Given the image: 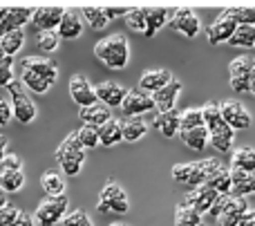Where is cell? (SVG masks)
Returning <instances> with one entry per match:
<instances>
[{
    "label": "cell",
    "instance_id": "6da1fadb",
    "mask_svg": "<svg viewBox=\"0 0 255 226\" xmlns=\"http://www.w3.org/2000/svg\"><path fill=\"white\" fill-rule=\"evenodd\" d=\"M224 168L220 159H202V161H190V164H177L172 166V179L184 186L199 188V186H206L213 177H215L220 170Z\"/></svg>",
    "mask_w": 255,
    "mask_h": 226
},
{
    "label": "cell",
    "instance_id": "7a4b0ae2",
    "mask_svg": "<svg viewBox=\"0 0 255 226\" xmlns=\"http://www.w3.org/2000/svg\"><path fill=\"white\" fill-rule=\"evenodd\" d=\"M204 114V125H206L208 134H211V146L220 152H229L233 150V141H235V132L226 125V121L222 119V112L217 103H206L202 108Z\"/></svg>",
    "mask_w": 255,
    "mask_h": 226
},
{
    "label": "cell",
    "instance_id": "3957f363",
    "mask_svg": "<svg viewBox=\"0 0 255 226\" xmlns=\"http://www.w3.org/2000/svg\"><path fill=\"white\" fill-rule=\"evenodd\" d=\"M94 56L110 70H124L130 61V45L124 34H112L94 45Z\"/></svg>",
    "mask_w": 255,
    "mask_h": 226
},
{
    "label": "cell",
    "instance_id": "277c9868",
    "mask_svg": "<svg viewBox=\"0 0 255 226\" xmlns=\"http://www.w3.org/2000/svg\"><path fill=\"white\" fill-rule=\"evenodd\" d=\"M249 213V202L238 195H224L215 202L211 209V218L217 222V226H240L242 218Z\"/></svg>",
    "mask_w": 255,
    "mask_h": 226
},
{
    "label": "cell",
    "instance_id": "5b68a950",
    "mask_svg": "<svg viewBox=\"0 0 255 226\" xmlns=\"http://www.w3.org/2000/svg\"><path fill=\"white\" fill-rule=\"evenodd\" d=\"M56 161L61 164L63 173L70 175V177H74V175L81 173V168H83V164H85V148L81 146L76 132H72L70 137H65V141L58 146Z\"/></svg>",
    "mask_w": 255,
    "mask_h": 226
},
{
    "label": "cell",
    "instance_id": "8992f818",
    "mask_svg": "<svg viewBox=\"0 0 255 226\" xmlns=\"http://www.w3.org/2000/svg\"><path fill=\"white\" fill-rule=\"evenodd\" d=\"M67 213H70V200H67V195L45 197L38 204V209H36L34 220L40 226H54V224L63 222Z\"/></svg>",
    "mask_w": 255,
    "mask_h": 226
},
{
    "label": "cell",
    "instance_id": "52a82bcc",
    "mask_svg": "<svg viewBox=\"0 0 255 226\" xmlns=\"http://www.w3.org/2000/svg\"><path fill=\"white\" fill-rule=\"evenodd\" d=\"M97 211L99 213H119V215H124L130 211V202H128L126 191L115 182V179H108L106 182L101 195H99Z\"/></svg>",
    "mask_w": 255,
    "mask_h": 226
},
{
    "label": "cell",
    "instance_id": "ba28073f",
    "mask_svg": "<svg viewBox=\"0 0 255 226\" xmlns=\"http://www.w3.org/2000/svg\"><path fill=\"white\" fill-rule=\"evenodd\" d=\"M9 97H11V110H13V116L16 121L20 123H31L36 119V106L29 97H27V90L20 81H11L9 83Z\"/></svg>",
    "mask_w": 255,
    "mask_h": 226
},
{
    "label": "cell",
    "instance_id": "9c48e42d",
    "mask_svg": "<svg viewBox=\"0 0 255 226\" xmlns=\"http://www.w3.org/2000/svg\"><path fill=\"white\" fill-rule=\"evenodd\" d=\"M168 25H170V29L179 31V34L186 36V38H197L199 31H202V22H199L197 13H195L190 7H179V9H175Z\"/></svg>",
    "mask_w": 255,
    "mask_h": 226
},
{
    "label": "cell",
    "instance_id": "30bf717a",
    "mask_svg": "<svg viewBox=\"0 0 255 226\" xmlns=\"http://www.w3.org/2000/svg\"><path fill=\"white\" fill-rule=\"evenodd\" d=\"M253 65H255V61L251 56H247V54L231 61L229 74H231V88H233V92H238V94L249 92V81H251Z\"/></svg>",
    "mask_w": 255,
    "mask_h": 226
},
{
    "label": "cell",
    "instance_id": "8fae6325",
    "mask_svg": "<svg viewBox=\"0 0 255 226\" xmlns=\"http://www.w3.org/2000/svg\"><path fill=\"white\" fill-rule=\"evenodd\" d=\"M220 112H222V119L226 121V125L233 132L251 128V114H249V110L240 101H224L220 106Z\"/></svg>",
    "mask_w": 255,
    "mask_h": 226
},
{
    "label": "cell",
    "instance_id": "7c38bea8",
    "mask_svg": "<svg viewBox=\"0 0 255 226\" xmlns=\"http://www.w3.org/2000/svg\"><path fill=\"white\" fill-rule=\"evenodd\" d=\"M63 13H65V9L58 4H43V7L34 9L31 22L38 31H56L63 20Z\"/></svg>",
    "mask_w": 255,
    "mask_h": 226
},
{
    "label": "cell",
    "instance_id": "4fadbf2b",
    "mask_svg": "<svg viewBox=\"0 0 255 226\" xmlns=\"http://www.w3.org/2000/svg\"><path fill=\"white\" fill-rule=\"evenodd\" d=\"M238 27H240V25L229 16V13L222 11L220 16L215 18V22H213V25L206 29V38H208V43H211V45L229 43V40L233 38V34H235V29H238Z\"/></svg>",
    "mask_w": 255,
    "mask_h": 226
},
{
    "label": "cell",
    "instance_id": "5bb4252c",
    "mask_svg": "<svg viewBox=\"0 0 255 226\" xmlns=\"http://www.w3.org/2000/svg\"><path fill=\"white\" fill-rule=\"evenodd\" d=\"M220 193L213 191L211 186H199V188H193V191L186 195V206L195 209L199 215L204 213H211V209L215 206V202L220 200Z\"/></svg>",
    "mask_w": 255,
    "mask_h": 226
},
{
    "label": "cell",
    "instance_id": "9a60e30c",
    "mask_svg": "<svg viewBox=\"0 0 255 226\" xmlns=\"http://www.w3.org/2000/svg\"><path fill=\"white\" fill-rule=\"evenodd\" d=\"M121 110H124V114L130 119V116H139V114H143V112L154 110V101H152V97H150V94L141 92L139 88H136V90H128Z\"/></svg>",
    "mask_w": 255,
    "mask_h": 226
},
{
    "label": "cell",
    "instance_id": "2e32d148",
    "mask_svg": "<svg viewBox=\"0 0 255 226\" xmlns=\"http://www.w3.org/2000/svg\"><path fill=\"white\" fill-rule=\"evenodd\" d=\"M70 94H72V99L79 103V108H90V106H94V103H99L94 85L90 83V79L83 74H76L74 79L70 81Z\"/></svg>",
    "mask_w": 255,
    "mask_h": 226
},
{
    "label": "cell",
    "instance_id": "e0dca14e",
    "mask_svg": "<svg viewBox=\"0 0 255 226\" xmlns=\"http://www.w3.org/2000/svg\"><path fill=\"white\" fill-rule=\"evenodd\" d=\"M94 92H97L99 103H103L106 108H121L128 90L115 81H103V83L94 85Z\"/></svg>",
    "mask_w": 255,
    "mask_h": 226
},
{
    "label": "cell",
    "instance_id": "ac0fdd59",
    "mask_svg": "<svg viewBox=\"0 0 255 226\" xmlns=\"http://www.w3.org/2000/svg\"><path fill=\"white\" fill-rule=\"evenodd\" d=\"M22 70H29V72H34V74L43 76V79H47L52 85L56 83V79H58V65L54 61H49V58H43V56L22 58Z\"/></svg>",
    "mask_w": 255,
    "mask_h": 226
},
{
    "label": "cell",
    "instance_id": "d6986e66",
    "mask_svg": "<svg viewBox=\"0 0 255 226\" xmlns=\"http://www.w3.org/2000/svg\"><path fill=\"white\" fill-rule=\"evenodd\" d=\"M83 16H81V11H76V9H65V13H63V20L61 25H58V36L65 40H74L79 38L81 34H83Z\"/></svg>",
    "mask_w": 255,
    "mask_h": 226
},
{
    "label": "cell",
    "instance_id": "ffe728a7",
    "mask_svg": "<svg viewBox=\"0 0 255 226\" xmlns=\"http://www.w3.org/2000/svg\"><path fill=\"white\" fill-rule=\"evenodd\" d=\"M170 81H172V74L168 70H148V72H143V74H141L139 90L152 97L154 92H159L161 88H166Z\"/></svg>",
    "mask_w": 255,
    "mask_h": 226
},
{
    "label": "cell",
    "instance_id": "44dd1931",
    "mask_svg": "<svg viewBox=\"0 0 255 226\" xmlns=\"http://www.w3.org/2000/svg\"><path fill=\"white\" fill-rule=\"evenodd\" d=\"M34 18V9L31 7H4V20H2V36L7 31L22 29V25Z\"/></svg>",
    "mask_w": 255,
    "mask_h": 226
},
{
    "label": "cell",
    "instance_id": "7402d4cb",
    "mask_svg": "<svg viewBox=\"0 0 255 226\" xmlns=\"http://www.w3.org/2000/svg\"><path fill=\"white\" fill-rule=\"evenodd\" d=\"M181 92V83L177 79H172L166 88H161L159 92L152 94V101H154V108L159 112H170L175 110V103H177V97Z\"/></svg>",
    "mask_w": 255,
    "mask_h": 226
},
{
    "label": "cell",
    "instance_id": "603a6c76",
    "mask_svg": "<svg viewBox=\"0 0 255 226\" xmlns=\"http://www.w3.org/2000/svg\"><path fill=\"white\" fill-rule=\"evenodd\" d=\"M172 18V11L166 7H145V34L148 38H152L163 25H168Z\"/></svg>",
    "mask_w": 255,
    "mask_h": 226
},
{
    "label": "cell",
    "instance_id": "cb8c5ba5",
    "mask_svg": "<svg viewBox=\"0 0 255 226\" xmlns=\"http://www.w3.org/2000/svg\"><path fill=\"white\" fill-rule=\"evenodd\" d=\"M152 125L163 134V137L172 139L175 134H179V125H181V112L170 110V112H159L154 114Z\"/></svg>",
    "mask_w": 255,
    "mask_h": 226
},
{
    "label": "cell",
    "instance_id": "d4e9b609",
    "mask_svg": "<svg viewBox=\"0 0 255 226\" xmlns=\"http://www.w3.org/2000/svg\"><path fill=\"white\" fill-rule=\"evenodd\" d=\"M79 116H81V121H83V125H94V128H101V125H106L108 121L112 119L110 110H108L103 103H94V106H90V108H81Z\"/></svg>",
    "mask_w": 255,
    "mask_h": 226
},
{
    "label": "cell",
    "instance_id": "484cf974",
    "mask_svg": "<svg viewBox=\"0 0 255 226\" xmlns=\"http://www.w3.org/2000/svg\"><path fill=\"white\" fill-rule=\"evenodd\" d=\"M99 141H101V146H106V148L117 146V143L124 141V128H121V121L110 119L106 125H101V128H99Z\"/></svg>",
    "mask_w": 255,
    "mask_h": 226
},
{
    "label": "cell",
    "instance_id": "4316f807",
    "mask_svg": "<svg viewBox=\"0 0 255 226\" xmlns=\"http://www.w3.org/2000/svg\"><path fill=\"white\" fill-rule=\"evenodd\" d=\"M231 170L240 173H255V150L253 148H238L231 157Z\"/></svg>",
    "mask_w": 255,
    "mask_h": 226
},
{
    "label": "cell",
    "instance_id": "83f0119b",
    "mask_svg": "<svg viewBox=\"0 0 255 226\" xmlns=\"http://www.w3.org/2000/svg\"><path fill=\"white\" fill-rule=\"evenodd\" d=\"M179 139L190 148V150H204V148L211 143V134H208L206 125L188 130V132H179Z\"/></svg>",
    "mask_w": 255,
    "mask_h": 226
},
{
    "label": "cell",
    "instance_id": "f1b7e54d",
    "mask_svg": "<svg viewBox=\"0 0 255 226\" xmlns=\"http://www.w3.org/2000/svg\"><path fill=\"white\" fill-rule=\"evenodd\" d=\"M233 173V191L238 197L247 200L249 195H255V173H240V170H231Z\"/></svg>",
    "mask_w": 255,
    "mask_h": 226
},
{
    "label": "cell",
    "instance_id": "f546056e",
    "mask_svg": "<svg viewBox=\"0 0 255 226\" xmlns=\"http://www.w3.org/2000/svg\"><path fill=\"white\" fill-rule=\"evenodd\" d=\"M81 16H83V20L88 22L92 29H103V27L110 25V20H108L106 9H103V7L85 4V7H81Z\"/></svg>",
    "mask_w": 255,
    "mask_h": 226
},
{
    "label": "cell",
    "instance_id": "4dcf8cb0",
    "mask_svg": "<svg viewBox=\"0 0 255 226\" xmlns=\"http://www.w3.org/2000/svg\"><path fill=\"white\" fill-rule=\"evenodd\" d=\"M22 43H25V29H13L7 31V34L0 38V49H2L7 56H16L22 49Z\"/></svg>",
    "mask_w": 255,
    "mask_h": 226
},
{
    "label": "cell",
    "instance_id": "1f68e13d",
    "mask_svg": "<svg viewBox=\"0 0 255 226\" xmlns=\"http://www.w3.org/2000/svg\"><path fill=\"white\" fill-rule=\"evenodd\" d=\"M40 186H43V191H45L47 197L65 195V182H63V177L58 173H54V170L43 173V177H40Z\"/></svg>",
    "mask_w": 255,
    "mask_h": 226
},
{
    "label": "cell",
    "instance_id": "d6a6232c",
    "mask_svg": "<svg viewBox=\"0 0 255 226\" xmlns=\"http://www.w3.org/2000/svg\"><path fill=\"white\" fill-rule=\"evenodd\" d=\"M25 186V173L22 170H0V191L18 193Z\"/></svg>",
    "mask_w": 255,
    "mask_h": 226
},
{
    "label": "cell",
    "instance_id": "836d02e7",
    "mask_svg": "<svg viewBox=\"0 0 255 226\" xmlns=\"http://www.w3.org/2000/svg\"><path fill=\"white\" fill-rule=\"evenodd\" d=\"M121 128H124V141H139L145 134L148 125H145V121L141 116H130V119H126L121 123Z\"/></svg>",
    "mask_w": 255,
    "mask_h": 226
},
{
    "label": "cell",
    "instance_id": "e575fe53",
    "mask_svg": "<svg viewBox=\"0 0 255 226\" xmlns=\"http://www.w3.org/2000/svg\"><path fill=\"white\" fill-rule=\"evenodd\" d=\"M20 83L25 85L27 90H31L34 94H45L49 88H52V83H49L47 79H43V76L34 74V72H29V70L20 72Z\"/></svg>",
    "mask_w": 255,
    "mask_h": 226
},
{
    "label": "cell",
    "instance_id": "d590c367",
    "mask_svg": "<svg viewBox=\"0 0 255 226\" xmlns=\"http://www.w3.org/2000/svg\"><path fill=\"white\" fill-rule=\"evenodd\" d=\"M206 186H211L213 191H217L222 197L231 195V193H233V173H231V168H222Z\"/></svg>",
    "mask_w": 255,
    "mask_h": 226
},
{
    "label": "cell",
    "instance_id": "8d00e7d4",
    "mask_svg": "<svg viewBox=\"0 0 255 226\" xmlns=\"http://www.w3.org/2000/svg\"><path fill=\"white\" fill-rule=\"evenodd\" d=\"M233 47H255V27L253 25H240L235 29L233 38L229 40Z\"/></svg>",
    "mask_w": 255,
    "mask_h": 226
},
{
    "label": "cell",
    "instance_id": "74e56055",
    "mask_svg": "<svg viewBox=\"0 0 255 226\" xmlns=\"http://www.w3.org/2000/svg\"><path fill=\"white\" fill-rule=\"evenodd\" d=\"M175 226H204L202 224V215L195 209L181 204L179 209L175 211Z\"/></svg>",
    "mask_w": 255,
    "mask_h": 226
},
{
    "label": "cell",
    "instance_id": "f35d334b",
    "mask_svg": "<svg viewBox=\"0 0 255 226\" xmlns=\"http://www.w3.org/2000/svg\"><path fill=\"white\" fill-rule=\"evenodd\" d=\"M204 125V114L199 108H190V110L181 112V125H179V132H188V130L195 128H202Z\"/></svg>",
    "mask_w": 255,
    "mask_h": 226
},
{
    "label": "cell",
    "instance_id": "ab89813d",
    "mask_svg": "<svg viewBox=\"0 0 255 226\" xmlns=\"http://www.w3.org/2000/svg\"><path fill=\"white\" fill-rule=\"evenodd\" d=\"M238 25H253L255 27V7H229L224 9Z\"/></svg>",
    "mask_w": 255,
    "mask_h": 226
},
{
    "label": "cell",
    "instance_id": "60d3db41",
    "mask_svg": "<svg viewBox=\"0 0 255 226\" xmlns=\"http://www.w3.org/2000/svg\"><path fill=\"white\" fill-rule=\"evenodd\" d=\"M76 137H79L81 146L85 148V150H90V148H97L99 143V128H94V125H81L79 130H76Z\"/></svg>",
    "mask_w": 255,
    "mask_h": 226
},
{
    "label": "cell",
    "instance_id": "b9f144b4",
    "mask_svg": "<svg viewBox=\"0 0 255 226\" xmlns=\"http://www.w3.org/2000/svg\"><path fill=\"white\" fill-rule=\"evenodd\" d=\"M126 22L132 31H141V34H145V7L130 9L128 16H126Z\"/></svg>",
    "mask_w": 255,
    "mask_h": 226
},
{
    "label": "cell",
    "instance_id": "7bdbcfd3",
    "mask_svg": "<svg viewBox=\"0 0 255 226\" xmlns=\"http://www.w3.org/2000/svg\"><path fill=\"white\" fill-rule=\"evenodd\" d=\"M58 43H61L58 31H40L38 34V47L43 49V52H54V49L58 47Z\"/></svg>",
    "mask_w": 255,
    "mask_h": 226
},
{
    "label": "cell",
    "instance_id": "ee69618b",
    "mask_svg": "<svg viewBox=\"0 0 255 226\" xmlns=\"http://www.w3.org/2000/svg\"><path fill=\"white\" fill-rule=\"evenodd\" d=\"M63 224H65V226H88V224H92V220L88 218V213H85V211L76 209V211H70V213L65 215Z\"/></svg>",
    "mask_w": 255,
    "mask_h": 226
},
{
    "label": "cell",
    "instance_id": "f6af8a7d",
    "mask_svg": "<svg viewBox=\"0 0 255 226\" xmlns=\"http://www.w3.org/2000/svg\"><path fill=\"white\" fill-rule=\"evenodd\" d=\"M18 218H20V211L13 206H4L0 211V226H18Z\"/></svg>",
    "mask_w": 255,
    "mask_h": 226
},
{
    "label": "cell",
    "instance_id": "bcb514c9",
    "mask_svg": "<svg viewBox=\"0 0 255 226\" xmlns=\"http://www.w3.org/2000/svg\"><path fill=\"white\" fill-rule=\"evenodd\" d=\"M13 116V110H11V103L4 101L2 97H0V128H4V125L11 121Z\"/></svg>",
    "mask_w": 255,
    "mask_h": 226
},
{
    "label": "cell",
    "instance_id": "7dc6e473",
    "mask_svg": "<svg viewBox=\"0 0 255 226\" xmlns=\"http://www.w3.org/2000/svg\"><path fill=\"white\" fill-rule=\"evenodd\" d=\"M20 166H22L20 157H16V155H7V157L2 159V164H0V168H2V170H22Z\"/></svg>",
    "mask_w": 255,
    "mask_h": 226
},
{
    "label": "cell",
    "instance_id": "c3c4849f",
    "mask_svg": "<svg viewBox=\"0 0 255 226\" xmlns=\"http://www.w3.org/2000/svg\"><path fill=\"white\" fill-rule=\"evenodd\" d=\"M13 79V65H0V85H4V88H9V83Z\"/></svg>",
    "mask_w": 255,
    "mask_h": 226
},
{
    "label": "cell",
    "instance_id": "681fc988",
    "mask_svg": "<svg viewBox=\"0 0 255 226\" xmlns=\"http://www.w3.org/2000/svg\"><path fill=\"white\" fill-rule=\"evenodd\" d=\"M128 11H130L128 7H106V16H108V20H115V18L128 16Z\"/></svg>",
    "mask_w": 255,
    "mask_h": 226
},
{
    "label": "cell",
    "instance_id": "f907efd6",
    "mask_svg": "<svg viewBox=\"0 0 255 226\" xmlns=\"http://www.w3.org/2000/svg\"><path fill=\"white\" fill-rule=\"evenodd\" d=\"M18 226H36L34 215H29V213H22V211H20V218H18Z\"/></svg>",
    "mask_w": 255,
    "mask_h": 226
},
{
    "label": "cell",
    "instance_id": "816d5d0a",
    "mask_svg": "<svg viewBox=\"0 0 255 226\" xmlns=\"http://www.w3.org/2000/svg\"><path fill=\"white\" fill-rule=\"evenodd\" d=\"M240 226H255V211L249 209V213L242 218V222H240Z\"/></svg>",
    "mask_w": 255,
    "mask_h": 226
},
{
    "label": "cell",
    "instance_id": "f5cc1de1",
    "mask_svg": "<svg viewBox=\"0 0 255 226\" xmlns=\"http://www.w3.org/2000/svg\"><path fill=\"white\" fill-rule=\"evenodd\" d=\"M7 155H9V152H7V137H2V134H0V164H2V159Z\"/></svg>",
    "mask_w": 255,
    "mask_h": 226
},
{
    "label": "cell",
    "instance_id": "db71d44e",
    "mask_svg": "<svg viewBox=\"0 0 255 226\" xmlns=\"http://www.w3.org/2000/svg\"><path fill=\"white\" fill-rule=\"evenodd\" d=\"M0 65H13V58L11 56H7V54L0 49Z\"/></svg>",
    "mask_w": 255,
    "mask_h": 226
},
{
    "label": "cell",
    "instance_id": "11a10c76",
    "mask_svg": "<svg viewBox=\"0 0 255 226\" xmlns=\"http://www.w3.org/2000/svg\"><path fill=\"white\" fill-rule=\"evenodd\" d=\"M249 92L255 94V65H253V70H251V81H249Z\"/></svg>",
    "mask_w": 255,
    "mask_h": 226
},
{
    "label": "cell",
    "instance_id": "9f6ffc18",
    "mask_svg": "<svg viewBox=\"0 0 255 226\" xmlns=\"http://www.w3.org/2000/svg\"><path fill=\"white\" fill-rule=\"evenodd\" d=\"M4 206H9V204H7V193L0 191V211H2Z\"/></svg>",
    "mask_w": 255,
    "mask_h": 226
},
{
    "label": "cell",
    "instance_id": "6f0895ef",
    "mask_svg": "<svg viewBox=\"0 0 255 226\" xmlns=\"http://www.w3.org/2000/svg\"><path fill=\"white\" fill-rule=\"evenodd\" d=\"M2 20H4V7H0V38H2Z\"/></svg>",
    "mask_w": 255,
    "mask_h": 226
},
{
    "label": "cell",
    "instance_id": "680465c9",
    "mask_svg": "<svg viewBox=\"0 0 255 226\" xmlns=\"http://www.w3.org/2000/svg\"><path fill=\"white\" fill-rule=\"evenodd\" d=\"M110 226H126V224H119V222H115V224H110Z\"/></svg>",
    "mask_w": 255,
    "mask_h": 226
},
{
    "label": "cell",
    "instance_id": "91938a15",
    "mask_svg": "<svg viewBox=\"0 0 255 226\" xmlns=\"http://www.w3.org/2000/svg\"><path fill=\"white\" fill-rule=\"evenodd\" d=\"M88 226H94V224H88Z\"/></svg>",
    "mask_w": 255,
    "mask_h": 226
}]
</instances>
